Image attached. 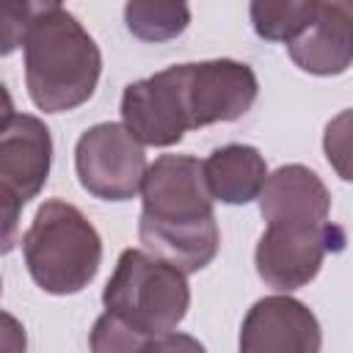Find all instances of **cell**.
<instances>
[{
	"mask_svg": "<svg viewBox=\"0 0 353 353\" xmlns=\"http://www.w3.org/2000/svg\"><path fill=\"white\" fill-rule=\"evenodd\" d=\"M25 83L44 113H66L88 102L102 74L94 36L61 3H47L25 36Z\"/></svg>",
	"mask_w": 353,
	"mask_h": 353,
	"instance_id": "cell-1",
	"label": "cell"
},
{
	"mask_svg": "<svg viewBox=\"0 0 353 353\" xmlns=\"http://www.w3.org/2000/svg\"><path fill=\"white\" fill-rule=\"evenodd\" d=\"M22 254L30 279L44 292L74 295L94 281L102 265V237L74 204L50 199L22 234Z\"/></svg>",
	"mask_w": 353,
	"mask_h": 353,
	"instance_id": "cell-2",
	"label": "cell"
},
{
	"mask_svg": "<svg viewBox=\"0 0 353 353\" xmlns=\"http://www.w3.org/2000/svg\"><path fill=\"white\" fill-rule=\"evenodd\" d=\"M102 303L105 312L157 339L176 331L185 320L190 309V284L185 273L149 256L146 251L124 248L102 290Z\"/></svg>",
	"mask_w": 353,
	"mask_h": 353,
	"instance_id": "cell-3",
	"label": "cell"
},
{
	"mask_svg": "<svg viewBox=\"0 0 353 353\" xmlns=\"http://www.w3.org/2000/svg\"><path fill=\"white\" fill-rule=\"evenodd\" d=\"M188 130L245 116L259 94L254 69L243 61L212 58L163 69Z\"/></svg>",
	"mask_w": 353,
	"mask_h": 353,
	"instance_id": "cell-4",
	"label": "cell"
},
{
	"mask_svg": "<svg viewBox=\"0 0 353 353\" xmlns=\"http://www.w3.org/2000/svg\"><path fill=\"white\" fill-rule=\"evenodd\" d=\"M149 163L143 146L116 121L88 127L74 146V171L94 199L127 201L141 190Z\"/></svg>",
	"mask_w": 353,
	"mask_h": 353,
	"instance_id": "cell-5",
	"label": "cell"
},
{
	"mask_svg": "<svg viewBox=\"0 0 353 353\" xmlns=\"http://www.w3.org/2000/svg\"><path fill=\"white\" fill-rule=\"evenodd\" d=\"M345 232L336 223L323 226H295V223H268L256 240L254 265L256 276L279 290L292 292L306 287L323 268L328 251H342Z\"/></svg>",
	"mask_w": 353,
	"mask_h": 353,
	"instance_id": "cell-6",
	"label": "cell"
},
{
	"mask_svg": "<svg viewBox=\"0 0 353 353\" xmlns=\"http://www.w3.org/2000/svg\"><path fill=\"white\" fill-rule=\"evenodd\" d=\"M143 218L160 223H196L215 218L201 160L193 154H160L141 182Z\"/></svg>",
	"mask_w": 353,
	"mask_h": 353,
	"instance_id": "cell-7",
	"label": "cell"
},
{
	"mask_svg": "<svg viewBox=\"0 0 353 353\" xmlns=\"http://www.w3.org/2000/svg\"><path fill=\"white\" fill-rule=\"evenodd\" d=\"M323 334L314 312L292 295L259 298L243 317L237 353H320Z\"/></svg>",
	"mask_w": 353,
	"mask_h": 353,
	"instance_id": "cell-8",
	"label": "cell"
},
{
	"mask_svg": "<svg viewBox=\"0 0 353 353\" xmlns=\"http://www.w3.org/2000/svg\"><path fill=\"white\" fill-rule=\"evenodd\" d=\"M52 165L50 127L30 113H14L0 130V199L25 207L47 185Z\"/></svg>",
	"mask_w": 353,
	"mask_h": 353,
	"instance_id": "cell-9",
	"label": "cell"
},
{
	"mask_svg": "<svg viewBox=\"0 0 353 353\" xmlns=\"http://www.w3.org/2000/svg\"><path fill=\"white\" fill-rule=\"evenodd\" d=\"M256 201L265 223L323 226L331 212V193L325 182L301 163H290L268 174Z\"/></svg>",
	"mask_w": 353,
	"mask_h": 353,
	"instance_id": "cell-10",
	"label": "cell"
},
{
	"mask_svg": "<svg viewBox=\"0 0 353 353\" xmlns=\"http://www.w3.org/2000/svg\"><path fill=\"white\" fill-rule=\"evenodd\" d=\"M353 14L347 3H317L314 19L287 44L301 72L331 77L347 72L353 61Z\"/></svg>",
	"mask_w": 353,
	"mask_h": 353,
	"instance_id": "cell-11",
	"label": "cell"
},
{
	"mask_svg": "<svg viewBox=\"0 0 353 353\" xmlns=\"http://www.w3.org/2000/svg\"><path fill=\"white\" fill-rule=\"evenodd\" d=\"M121 124L141 146H174L185 138L188 127L163 72L124 88Z\"/></svg>",
	"mask_w": 353,
	"mask_h": 353,
	"instance_id": "cell-12",
	"label": "cell"
},
{
	"mask_svg": "<svg viewBox=\"0 0 353 353\" xmlns=\"http://www.w3.org/2000/svg\"><path fill=\"white\" fill-rule=\"evenodd\" d=\"M138 240L149 256L188 276V273L204 270L215 259L221 245V232L215 218L196 221V223H160L141 215Z\"/></svg>",
	"mask_w": 353,
	"mask_h": 353,
	"instance_id": "cell-13",
	"label": "cell"
},
{
	"mask_svg": "<svg viewBox=\"0 0 353 353\" xmlns=\"http://www.w3.org/2000/svg\"><path fill=\"white\" fill-rule=\"evenodd\" d=\"M204 182L212 201L223 204H248L256 201L265 179H268V163L262 152L251 143H226L210 152L207 160H201Z\"/></svg>",
	"mask_w": 353,
	"mask_h": 353,
	"instance_id": "cell-14",
	"label": "cell"
},
{
	"mask_svg": "<svg viewBox=\"0 0 353 353\" xmlns=\"http://www.w3.org/2000/svg\"><path fill=\"white\" fill-rule=\"evenodd\" d=\"M124 25L141 41H171L190 25V8L185 3H154L132 0L124 6Z\"/></svg>",
	"mask_w": 353,
	"mask_h": 353,
	"instance_id": "cell-15",
	"label": "cell"
},
{
	"mask_svg": "<svg viewBox=\"0 0 353 353\" xmlns=\"http://www.w3.org/2000/svg\"><path fill=\"white\" fill-rule=\"evenodd\" d=\"M317 0H254L248 6L254 33L265 41L290 44L314 19Z\"/></svg>",
	"mask_w": 353,
	"mask_h": 353,
	"instance_id": "cell-16",
	"label": "cell"
},
{
	"mask_svg": "<svg viewBox=\"0 0 353 353\" xmlns=\"http://www.w3.org/2000/svg\"><path fill=\"white\" fill-rule=\"evenodd\" d=\"M152 342V336L135 331L130 323L110 312H102L88 334L91 353H146Z\"/></svg>",
	"mask_w": 353,
	"mask_h": 353,
	"instance_id": "cell-17",
	"label": "cell"
},
{
	"mask_svg": "<svg viewBox=\"0 0 353 353\" xmlns=\"http://www.w3.org/2000/svg\"><path fill=\"white\" fill-rule=\"evenodd\" d=\"M44 8H47V3H33V0L0 3V58L17 52L25 44L30 25L36 22V17Z\"/></svg>",
	"mask_w": 353,
	"mask_h": 353,
	"instance_id": "cell-18",
	"label": "cell"
},
{
	"mask_svg": "<svg viewBox=\"0 0 353 353\" xmlns=\"http://www.w3.org/2000/svg\"><path fill=\"white\" fill-rule=\"evenodd\" d=\"M347 121H350V113L342 110L325 127V141H323L325 143V157L342 179H350V171H347Z\"/></svg>",
	"mask_w": 353,
	"mask_h": 353,
	"instance_id": "cell-19",
	"label": "cell"
},
{
	"mask_svg": "<svg viewBox=\"0 0 353 353\" xmlns=\"http://www.w3.org/2000/svg\"><path fill=\"white\" fill-rule=\"evenodd\" d=\"M0 353H28V331L6 309H0Z\"/></svg>",
	"mask_w": 353,
	"mask_h": 353,
	"instance_id": "cell-20",
	"label": "cell"
},
{
	"mask_svg": "<svg viewBox=\"0 0 353 353\" xmlns=\"http://www.w3.org/2000/svg\"><path fill=\"white\" fill-rule=\"evenodd\" d=\"M146 353H207V347L190 336V334H182V331H171V334H163L157 336Z\"/></svg>",
	"mask_w": 353,
	"mask_h": 353,
	"instance_id": "cell-21",
	"label": "cell"
},
{
	"mask_svg": "<svg viewBox=\"0 0 353 353\" xmlns=\"http://www.w3.org/2000/svg\"><path fill=\"white\" fill-rule=\"evenodd\" d=\"M19 207L0 199V256L14 251V245L19 243Z\"/></svg>",
	"mask_w": 353,
	"mask_h": 353,
	"instance_id": "cell-22",
	"label": "cell"
},
{
	"mask_svg": "<svg viewBox=\"0 0 353 353\" xmlns=\"http://www.w3.org/2000/svg\"><path fill=\"white\" fill-rule=\"evenodd\" d=\"M14 119V99L6 88V83H0V130Z\"/></svg>",
	"mask_w": 353,
	"mask_h": 353,
	"instance_id": "cell-23",
	"label": "cell"
},
{
	"mask_svg": "<svg viewBox=\"0 0 353 353\" xmlns=\"http://www.w3.org/2000/svg\"><path fill=\"white\" fill-rule=\"evenodd\" d=\"M0 290H3V279H0Z\"/></svg>",
	"mask_w": 353,
	"mask_h": 353,
	"instance_id": "cell-24",
	"label": "cell"
}]
</instances>
